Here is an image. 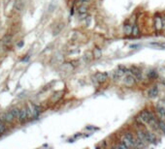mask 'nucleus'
<instances>
[{"instance_id": "nucleus-3", "label": "nucleus", "mask_w": 165, "mask_h": 149, "mask_svg": "<svg viewBox=\"0 0 165 149\" xmlns=\"http://www.w3.org/2000/svg\"><path fill=\"white\" fill-rule=\"evenodd\" d=\"M27 107H29L31 114H32V117H37L38 114L40 113V107L34 104H28Z\"/></svg>"}, {"instance_id": "nucleus-8", "label": "nucleus", "mask_w": 165, "mask_h": 149, "mask_svg": "<svg viewBox=\"0 0 165 149\" xmlns=\"http://www.w3.org/2000/svg\"><path fill=\"white\" fill-rule=\"evenodd\" d=\"M130 73H131V74L134 76L136 78H139L142 77L141 71H140V70H139L138 68H136V67H132L131 69H130Z\"/></svg>"}, {"instance_id": "nucleus-18", "label": "nucleus", "mask_w": 165, "mask_h": 149, "mask_svg": "<svg viewBox=\"0 0 165 149\" xmlns=\"http://www.w3.org/2000/svg\"><path fill=\"white\" fill-rule=\"evenodd\" d=\"M149 76L151 78H155V77H157V74H156V72H154V71H151L150 73H149Z\"/></svg>"}, {"instance_id": "nucleus-12", "label": "nucleus", "mask_w": 165, "mask_h": 149, "mask_svg": "<svg viewBox=\"0 0 165 149\" xmlns=\"http://www.w3.org/2000/svg\"><path fill=\"white\" fill-rule=\"evenodd\" d=\"M156 112H157V114L159 115L161 118H165V107H164L157 106L156 107Z\"/></svg>"}, {"instance_id": "nucleus-5", "label": "nucleus", "mask_w": 165, "mask_h": 149, "mask_svg": "<svg viewBox=\"0 0 165 149\" xmlns=\"http://www.w3.org/2000/svg\"><path fill=\"white\" fill-rule=\"evenodd\" d=\"M28 119V116H27V112H26V107H23V109H21V113H20V116H18V120L21 123H23L24 121H26Z\"/></svg>"}, {"instance_id": "nucleus-14", "label": "nucleus", "mask_w": 165, "mask_h": 149, "mask_svg": "<svg viewBox=\"0 0 165 149\" xmlns=\"http://www.w3.org/2000/svg\"><path fill=\"white\" fill-rule=\"evenodd\" d=\"M124 32H125L126 35L132 34V26H130V25H125V27H124Z\"/></svg>"}, {"instance_id": "nucleus-4", "label": "nucleus", "mask_w": 165, "mask_h": 149, "mask_svg": "<svg viewBox=\"0 0 165 149\" xmlns=\"http://www.w3.org/2000/svg\"><path fill=\"white\" fill-rule=\"evenodd\" d=\"M135 81H136V78L131 74V73L126 76L124 78V84L127 85V86H131V85L135 83Z\"/></svg>"}, {"instance_id": "nucleus-1", "label": "nucleus", "mask_w": 165, "mask_h": 149, "mask_svg": "<svg viewBox=\"0 0 165 149\" xmlns=\"http://www.w3.org/2000/svg\"><path fill=\"white\" fill-rule=\"evenodd\" d=\"M126 146L127 147H132V146H135V143H136V141L135 138H133L132 134H130V133H126L124 135V137H123L122 141Z\"/></svg>"}, {"instance_id": "nucleus-17", "label": "nucleus", "mask_w": 165, "mask_h": 149, "mask_svg": "<svg viewBox=\"0 0 165 149\" xmlns=\"http://www.w3.org/2000/svg\"><path fill=\"white\" fill-rule=\"evenodd\" d=\"M5 130H6V127H5L4 122L0 120V134H2V133H4V132H5Z\"/></svg>"}, {"instance_id": "nucleus-2", "label": "nucleus", "mask_w": 165, "mask_h": 149, "mask_svg": "<svg viewBox=\"0 0 165 149\" xmlns=\"http://www.w3.org/2000/svg\"><path fill=\"white\" fill-rule=\"evenodd\" d=\"M15 119H16V117L13 115V113L11 112H4V113H2V114H0V120L4 123H12L15 121Z\"/></svg>"}, {"instance_id": "nucleus-11", "label": "nucleus", "mask_w": 165, "mask_h": 149, "mask_svg": "<svg viewBox=\"0 0 165 149\" xmlns=\"http://www.w3.org/2000/svg\"><path fill=\"white\" fill-rule=\"evenodd\" d=\"M95 78H96L99 82L105 81L107 80V75L102 74V73H98V74H96V76H95Z\"/></svg>"}, {"instance_id": "nucleus-10", "label": "nucleus", "mask_w": 165, "mask_h": 149, "mask_svg": "<svg viewBox=\"0 0 165 149\" xmlns=\"http://www.w3.org/2000/svg\"><path fill=\"white\" fill-rule=\"evenodd\" d=\"M145 135H146V139H147L148 142H153L154 143L155 142V137L151 134L150 132H145Z\"/></svg>"}, {"instance_id": "nucleus-13", "label": "nucleus", "mask_w": 165, "mask_h": 149, "mask_svg": "<svg viewBox=\"0 0 165 149\" xmlns=\"http://www.w3.org/2000/svg\"><path fill=\"white\" fill-rule=\"evenodd\" d=\"M10 112L13 113V115H14L16 118H18V116H20V113H21V109H18V107H13V109H11Z\"/></svg>"}, {"instance_id": "nucleus-16", "label": "nucleus", "mask_w": 165, "mask_h": 149, "mask_svg": "<svg viewBox=\"0 0 165 149\" xmlns=\"http://www.w3.org/2000/svg\"><path fill=\"white\" fill-rule=\"evenodd\" d=\"M158 126H159V130L165 134V122L164 121H158Z\"/></svg>"}, {"instance_id": "nucleus-7", "label": "nucleus", "mask_w": 165, "mask_h": 149, "mask_svg": "<svg viewBox=\"0 0 165 149\" xmlns=\"http://www.w3.org/2000/svg\"><path fill=\"white\" fill-rule=\"evenodd\" d=\"M125 71H126V69L122 68V67H119L116 72H114V78H120L122 76L124 75Z\"/></svg>"}, {"instance_id": "nucleus-9", "label": "nucleus", "mask_w": 165, "mask_h": 149, "mask_svg": "<svg viewBox=\"0 0 165 149\" xmlns=\"http://www.w3.org/2000/svg\"><path fill=\"white\" fill-rule=\"evenodd\" d=\"M157 94H158V89H157V87H153V88H151V89L148 91V96L150 97V98H154V97H156Z\"/></svg>"}, {"instance_id": "nucleus-19", "label": "nucleus", "mask_w": 165, "mask_h": 149, "mask_svg": "<svg viewBox=\"0 0 165 149\" xmlns=\"http://www.w3.org/2000/svg\"><path fill=\"white\" fill-rule=\"evenodd\" d=\"M79 12H80L81 14H84V13H87V7H85V6H82V7L80 8V10H79Z\"/></svg>"}, {"instance_id": "nucleus-6", "label": "nucleus", "mask_w": 165, "mask_h": 149, "mask_svg": "<svg viewBox=\"0 0 165 149\" xmlns=\"http://www.w3.org/2000/svg\"><path fill=\"white\" fill-rule=\"evenodd\" d=\"M154 26H155V28H156V30L162 29L163 21H162V20H161L160 17H155V18H154Z\"/></svg>"}, {"instance_id": "nucleus-15", "label": "nucleus", "mask_w": 165, "mask_h": 149, "mask_svg": "<svg viewBox=\"0 0 165 149\" xmlns=\"http://www.w3.org/2000/svg\"><path fill=\"white\" fill-rule=\"evenodd\" d=\"M132 35L133 36H138L139 35V28L137 25H134L132 27Z\"/></svg>"}]
</instances>
